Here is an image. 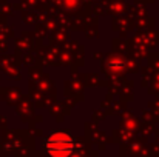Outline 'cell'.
I'll use <instances>...</instances> for the list:
<instances>
[{
    "label": "cell",
    "mask_w": 159,
    "mask_h": 157,
    "mask_svg": "<svg viewBox=\"0 0 159 157\" xmlns=\"http://www.w3.org/2000/svg\"><path fill=\"white\" fill-rule=\"evenodd\" d=\"M45 150L51 157H68L74 150V142L65 133H54L47 139Z\"/></svg>",
    "instance_id": "1"
}]
</instances>
